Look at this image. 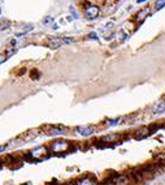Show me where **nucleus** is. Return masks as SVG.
<instances>
[{
	"instance_id": "obj_15",
	"label": "nucleus",
	"mask_w": 165,
	"mask_h": 185,
	"mask_svg": "<svg viewBox=\"0 0 165 185\" xmlns=\"http://www.w3.org/2000/svg\"><path fill=\"white\" fill-rule=\"evenodd\" d=\"M118 121H120V119H112V120H108V125H111V127H113V125H117Z\"/></svg>"
},
{
	"instance_id": "obj_13",
	"label": "nucleus",
	"mask_w": 165,
	"mask_h": 185,
	"mask_svg": "<svg viewBox=\"0 0 165 185\" xmlns=\"http://www.w3.org/2000/svg\"><path fill=\"white\" fill-rule=\"evenodd\" d=\"M163 7H165V0H156V3H155V8L161 9Z\"/></svg>"
},
{
	"instance_id": "obj_9",
	"label": "nucleus",
	"mask_w": 165,
	"mask_h": 185,
	"mask_svg": "<svg viewBox=\"0 0 165 185\" xmlns=\"http://www.w3.org/2000/svg\"><path fill=\"white\" fill-rule=\"evenodd\" d=\"M9 26H11V22H9L8 20H5V18L0 20V30H5V29H8Z\"/></svg>"
},
{
	"instance_id": "obj_1",
	"label": "nucleus",
	"mask_w": 165,
	"mask_h": 185,
	"mask_svg": "<svg viewBox=\"0 0 165 185\" xmlns=\"http://www.w3.org/2000/svg\"><path fill=\"white\" fill-rule=\"evenodd\" d=\"M74 39L73 38H68V37H55L51 38L47 42V46L49 48H59L60 46L65 44V43H73Z\"/></svg>"
},
{
	"instance_id": "obj_7",
	"label": "nucleus",
	"mask_w": 165,
	"mask_h": 185,
	"mask_svg": "<svg viewBox=\"0 0 165 185\" xmlns=\"http://www.w3.org/2000/svg\"><path fill=\"white\" fill-rule=\"evenodd\" d=\"M129 183H130V179L127 176H118L116 181H114V184L117 185H127Z\"/></svg>"
},
{
	"instance_id": "obj_16",
	"label": "nucleus",
	"mask_w": 165,
	"mask_h": 185,
	"mask_svg": "<svg viewBox=\"0 0 165 185\" xmlns=\"http://www.w3.org/2000/svg\"><path fill=\"white\" fill-rule=\"evenodd\" d=\"M69 9H70V12H72V15H73V17H74V18H78V15H77V12H75V9L73 8V7H69Z\"/></svg>"
},
{
	"instance_id": "obj_23",
	"label": "nucleus",
	"mask_w": 165,
	"mask_h": 185,
	"mask_svg": "<svg viewBox=\"0 0 165 185\" xmlns=\"http://www.w3.org/2000/svg\"><path fill=\"white\" fill-rule=\"evenodd\" d=\"M64 185H74V184H72V183H68V184H64Z\"/></svg>"
},
{
	"instance_id": "obj_8",
	"label": "nucleus",
	"mask_w": 165,
	"mask_h": 185,
	"mask_svg": "<svg viewBox=\"0 0 165 185\" xmlns=\"http://www.w3.org/2000/svg\"><path fill=\"white\" fill-rule=\"evenodd\" d=\"M165 111V102H160L159 104L156 106V107L153 108V114L155 115H159V114H163Z\"/></svg>"
},
{
	"instance_id": "obj_10",
	"label": "nucleus",
	"mask_w": 165,
	"mask_h": 185,
	"mask_svg": "<svg viewBox=\"0 0 165 185\" xmlns=\"http://www.w3.org/2000/svg\"><path fill=\"white\" fill-rule=\"evenodd\" d=\"M33 28H34L33 25L25 26V29H22V30H21V31H18V33H16V37H20V35H24V34H26V33L31 31V30H33Z\"/></svg>"
},
{
	"instance_id": "obj_12",
	"label": "nucleus",
	"mask_w": 165,
	"mask_h": 185,
	"mask_svg": "<svg viewBox=\"0 0 165 185\" xmlns=\"http://www.w3.org/2000/svg\"><path fill=\"white\" fill-rule=\"evenodd\" d=\"M148 12H150V9H148V8H144L143 11H140V12L137 15V20H142V18H144V17L147 16V13H148Z\"/></svg>"
},
{
	"instance_id": "obj_17",
	"label": "nucleus",
	"mask_w": 165,
	"mask_h": 185,
	"mask_svg": "<svg viewBox=\"0 0 165 185\" xmlns=\"http://www.w3.org/2000/svg\"><path fill=\"white\" fill-rule=\"evenodd\" d=\"M38 77H39V72L33 71L31 72V78H34V80H35V78H38Z\"/></svg>"
},
{
	"instance_id": "obj_14",
	"label": "nucleus",
	"mask_w": 165,
	"mask_h": 185,
	"mask_svg": "<svg viewBox=\"0 0 165 185\" xmlns=\"http://www.w3.org/2000/svg\"><path fill=\"white\" fill-rule=\"evenodd\" d=\"M78 185H92V181L90 179H83L78 183Z\"/></svg>"
},
{
	"instance_id": "obj_18",
	"label": "nucleus",
	"mask_w": 165,
	"mask_h": 185,
	"mask_svg": "<svg viewBox=\"0 0 165 185\" xmlns=\"http://www.w3.org/2000/svg\"><path fill=\"white\" fill-rule=\"evenodd\" d=\"M49 22H52V17H46L44 20H43V24H44V25L49 24Z\"/></svg>"
},
{
	"instance_id": "obj_3",
	"label": "nucleus",
	"mask_w": 165,
	"mask_h": 185,
	"mask_svg": "<svg viewBox=\"0 0 165 185\" xmlns=\"http://www.w3.org/2000/svg\"><path fill=\"white\" fill-rule=\"evenodd\" d=\"M46 154H47V149H46L44 146H39V147H35L33 149V150L30 151V157L33 158V159L35 160H42L46 158Z\"/></svg>"
},
{
	"instance_id": "obj_21",
	"label": "nucleus",
	"mask_w": 165,
	"mask_h": 185,
	"mask_svg": "<svg viewBox=\"0 0 165 185\" xmlns=\"http://www.w3.org/2000/svg\"><path fill=\"white\" fill-rule=\"evenodd\" d=\"M5 149H7V145H3V146H0V153H3Z\"/></svg>"
},
{
	"instance_id": "obj_6",
	"label": "nucleus",
	"mask_w": 165,
	"mask_h": 185,
	"mask_svg": "<svg viewBox=\"0 0 165 185\" xmlns=\"http://www.w3.org/2000/svg\"><path fill=\"white\" fill-rule=\"evenodd\" d=\"M62 128L61 127H49L47 130L48 136H59V134H62Z\"/></svg>"
},
{
	"instance_id": "obj_2",
	"label": "nucleus",
	"mask_w": 165,
	"mask_h": 185,
	"mask_svg": "<svg viewBox=\"0 0 165 185\" xmlns=\"http://www.w3.org/2000/svg\"><path fill=\"white\" fill-rule=\"evenodd\" d=\"M69 149V143L67 141H55L49 145V150L52 153H65Z\"/></svg>"
},
{
	"instance_id": "obj_24",
	"label": "nucleus",
	"mask_w": 165,
	"mask_h": 185,
	"mask_svg": "<svg viewBox=\"0 0 165 185\" xmlns=\"http://www.w3.org/2000/svg\"><path fill=\"white\" fill-rule=\"evenodd\" d=\"M0 13H1V8H0Z\"/></svg>"
},
{
	"instance_id": "obj_22",
	"label": "nucleus",
	"mask_w": 165,
	"mask_h": 185,
	"mask_svg": "<svg viewBox=\"0 0 165 185\" xmlns=\"http://www.w3.org/2000/svg\"><path fill=\"white\" fill-rule=\"evenodd\" d=\"M144 1H147V0H137V3H144Z\"/></svg>"
},
{
	"instance_id": "obj_19",
	"label": "nucleus",
	"mask_w": 165,
	"mask_h": 185,
	"mask_svg": "<svg viewBox=\"0 0 165 185\" xmlns=\"http://www.w3.org/2000/svg\"><path fill=\"white\" fill-rule=\"evenodd\" d=\"M7 59H8V56H7V55H0V64H1V63H4Z\"/></svg>"
},
{
	"instance_id": "obj_4",
	"label": "nucleus",
	"mask_w": 165,
	"mask_h": 185,
	"mask_svg": "<svg viewBox=\"0 0 165 185\" xmlns=\"http://www.w3.org/2000/svg\"><path fill=\"white\" fill-rule=\"evenodd\" d=\"M99 12H100L99 8L95 5H86V8H85V16L90 20L96 18L99 16Z\"/></svg>"
},
{
	"instance_id": "obj_5",
	"label": "nucleus",
	"mask_w": 165,
	"mask_h": 185,
	"mask_svg": "<svg viewBox=\"0 0 165 185\" xmlns=\"http://www.w3.org/2000/svg\"><path fill=\"white\" fill-rule=\"evenodd\" d=\"M94 128L92 127H78L77 128V133L81 134V136L83 137H87V136H91L92 133H94Z\"/></svg>"
},
{
	"instance_id": "obj_20",
	"label": "nucleus",
	"mask_w": 165,
	"mask_h": 185,
	"mask_svg": "<svg viewBox=\"0 0 165 185\" xmlns=\"http://www.w3.org/2000/svg\"><path fill=\"white\" fill-rule=\"evenodd\" d=\"M88 38H91V39H98V35L95 34V33H90V35H88Z\"/></svg>"
},
{
	"instance_id": "obj_11",
	"label": "nucleus",
	"mask_w": 165,
	"mask_h": 185,
	"mask_svg": "<svg viewBox=\"0 0 165 185\" xmlns=\"http://www.w3.org/2000/svg\"><path fill=\"white\" fill-rule=\"evenodd\" d=\"M148 133H150V132H147L146 129H143V130H138L137 133H135V138H143V137L148 136Z\"/></svg>"
}]
</instances>
